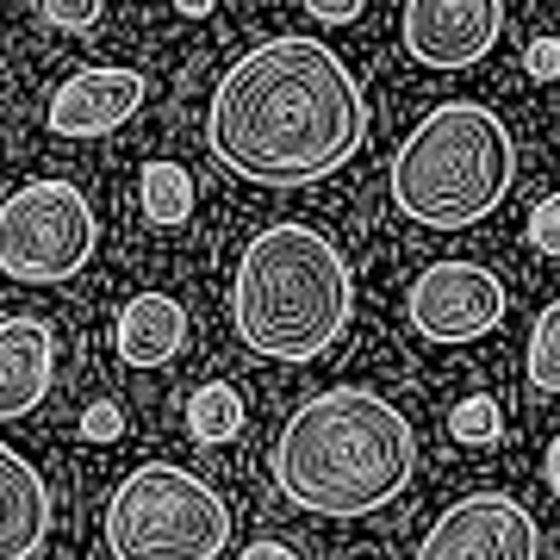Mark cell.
I'll list each match as a JSON object with an SVG mask.
<instances>
[{
    "label": "cell",
    "mask_w": 560,
    "mask_h": 560,
    "mask_svg": "<svg viewBox=\"0 0 560 560\" xmlns=\"http://www.w3.org/2000/svg\"><path fill=\"white\" fill-rule=\"evenodd\" d=\"M206 143L237 180L305 187L368 143V101L349 62L318 38H268L212 88Z\"/></svg>",
    "instance_id": "cell-1"
},
{
    "label": "cell",
    "mask_w": 560,
    "mask_h": 560,
    "mask_svg": "<svg viewBox=\"0 0 560 560\" xmlns=\"http://www.w3.org/2000/svg\"><path fill=\"white\" fill-rule=\"evenodd\" d=\"M418 474V430L368 386H330L305 399L275 436V486L312 517H374Z\"/></svg>",
    "instance_id": "cell-2"
},
{
    "label": "cell",
    "mask_w": 560,
    "mask_h": 560,
    "mask_svg": "<svg viewBox=\"0 0 560 560\" xmlns=\"http://www.w3.org/2000/svg\"><path fill=\"white\" fill-rule=\"evenodd\" d=\"M355 318V275L318 224H268L231 280V324L249 355L318 361Z\"/></svg>",
    "instance_id": "cell-3"
},
{
    "label": "cell",
    "mask_w": 560,
    "mask_h": 560,
    "mask_svg": "<svg viewBox=\"0 0 560 560\" xmlns=\"http://www.w3.org/2000/svg\"><path fill=\"white\" fill-rule=\"evenodd\" d=\"M517 180L511 125L480 101H436L393 156V200L423 231H467L492 219Z\"/></svg>",
    "instance_id": "cell-4"
},
{
    "label": "cell",
    "mask_w": 560,
    "mask_h": 560,
    "mask_svg": "<svg viewBox=\"0 0 560 560\" xmlns=\"http://www.w3.org/2000/svg\"><path fill=\"white\" fill-rule=\"evenodd\" d=\"M101 529L113 560H219L231 548V504L194 467L143 460L113 486Z\"/></svg>",
    "instance_id": "cell-5"
},
{
    "label": "cell",
    "mask_w": 560,
    "mask_h": 560,
    "mask_svg": "<svg viewBox=\"0 0 560 560\" xmlns=\"http://www.w3.org/2000/svg\"><path fill=\"white\" fill-rule=\"evenodd\" d=\"M101 243L94 206L69 180H25L0 200V275L25 287H57L81 275Z\"/></svg>",
    "instance_id": "cell-6"
},
{
    "label": "cell",
    "mask_w": 560,
    "mask_h": 560,
    "mask_svg": "<svg viewBox=\"0 0 560 560\" xmlns=\"http://www.w3.org/2000/svg\"><path fill=\"white\" fill-rule=\"evenodd\" d=\"M504 280L480 261H430L411 293H405V312H411V330L423 342H480L504 324Z\"/></svg>",
    "instance_id": "cell-7"
},
{
    "label": "cell",
    "mask_w": 560,
    "mask_h": 560,
    "mask_svg": "<svg viewBox=\"0 0 560 560\" xmlns=\"http://www.w3.org/2000/svg\"><path fill=\"white\" fill-rule=\"evenodd\" d=\"M418 560H541V529L511 492H474L423 529Z\"/></svg>",
    "instance_id": "cell-8"
},
{
    "label": "cell",
    "mask_w": 560,
    "mask_h": 560,
    "mask_svg": "<svg viewBox=\"0 0 560 560\" xmlns=\"http://www.w3.org/2000/svg\"><path fill=\"white\" fill-rule=\"evenodd\" d=\"M399 32L423 69H474L504 32V0H405Z\"/></svg>",
    "instance_id": "cell-9"
},
{
    "label": "cell",
    "mask_w": 560,
    "mask_h": 560,
    "mask_svg": "<svg viewBox=\"0 0 560 560\" xmlns=\"http://www.w3.org/2000/svg\"><path fill=\"white\" fill-rule=\"evenodd\" d=\"M150 101V81L138 69H119V62H94V69H75L50 94V131L57 138H106L119 131L125 119H138V106Z\"/></svg>",
    "instance_id": "cell-10"
},
{
    "label": "cell",
    "mask_w": 560,
    "mask_h": 560,
    "mask_svg": "<svg viewBox=\"0 0 560 560\" xmlns=\"http://www.w3.org/2000/svg\"><path fill=\"white\" fill-rule=\"evenodd\" d=\"M57 386V330L44 318H0V423L38 411Z\"/></svg>",
    "instance_id": "cell-11"
},
{
    "label": "cell",
    "mask_w": 560,
    "mask_h": 560,
    "mask_svg": "<svg viewBox=\"0 0 560 560\" xmlns=\"http://www.w3.org/2000/svg\"><path fill=\"white\" fill-rule=\"evenodd\" d=\"M50 541V486L20 448L0 442V560H38Z\"/></svg>",
    "instance_id": "cell-12"
},
{
    "label": "cell",
    "mask_w": 560,
    "mask_h": 560,
    "mask_svg": "<svg viewBox=\"0 0 560 560\" xmlns=\"http://www.w3.org/2000/svg\"><path fill=\"white\" fill-rule=\"evenodd\" d=\"M187 349V305L168 293H138L113 318V355L125 368H168Z\"/></svg>",
    "instance_id": "cell-13"
},
{
    "label": "cell",
    "mask_w": 560,
    "mask_h": 560,
    "mask_svg": "<svg viewBox=\"0 0 560 560\" xmlns=\"http://www.w3.org/2000/svg\"><path fill=\"white\" fill-rule=\"evenodd\" d=\"M187 436L200 442V448H224V442H237L243 436L237 386H224V381L194 386V399H187Z\"/></svg>",
    "instance_id": "cell-14"
},
{
    "label": "cell",
    "mask_w": 560,
    "mask_h": 560,
    "mask_svg": "<svg viewBox=\"0 0 560 560\" xmlns=\"http://www.w3.org/2000/svg\"><path fill=\"white\" fill-rule=\"evenodd\" d=\"M187 212H194V175L180 162H143V219L187 224Z\"/></svg>",
    "instance_id": "cell-15"
},
{
    "label": "cell",
    "mask_w": 560,
    "mask_h": 560,
    "mask_svg": "<svg viewBox=\"0 0 560 560\" xmlns=\"http://www.w3.org/2000/svg\"><path fill=\"white\" fill-rule=\"evenodd\" d=\"M523 374H529V386H536V393H555V399H560V300L541 305L536 324H529Z\"/></svg>",
    "instance_id": "cell-16"
},
{
    "label": "cell",
    "mask_w": 560,
    "mask_h": 560,
    "mask_svg": "<svg viewBox=\"0 0 560 560\" xmlns=\"http://www.w3.org/2000/svg\"><path fill=\"white\" fill-rule=\"evenodd\" d=\"M448 430H455L460 448H492V442L504 436L499 399H460V405H455V418H448Z\"/></svg>",
    "instance_id": "cell-17"
},
{
    "label": "cell",
    "mask_w": 560,
    "mask_h": 560,
    "mask_svg": "<svg viewBox=\"0 0 560 560\" xmlns=\"http://www.w3.org/2000/svg\"><path fill=\"white\" fill-rule=\"evenodd\" d=\"M101 0H44V20L57 25V32H94L101 25Z\"/></svg>",
    "instance_id": "cell-18"
},
{
    "label": "cell",
    "mask_w": 560,
    "mask_h": 560,
    "mask_svg": "<svg viewBox=\"0 0 560 560\" xmlns=\"http://www.w3.org/2000/svg\"><path fill=\"white\" fill-rule=\"evenodd\" d=\"M81 436H88V442H119L125 436L119 399H94V405H88V411H81Z\"/></svg>",
    "instance_id": "cell-19"
},
{
    "label": "cell",
    "mask_w": 560,
    "mask_h": 560,
    "mask_svg": "<svg viewBox=\"0 0 560 560\" xmlns=\"http://www.w3.org/2000/svg\"><path fill=\"white\" fill-rule=\"evenodd\" d=\"M529 243H536L541 256H560V194L536 200V212H529Z\"/></svg>",
    "instance_id": "cell-20"
},
{
    "label": "cell",
    "mask_w": 560,
    "mask_h": 560,
    "mask_svg": "<svg viewBox=\"0 0 560 560\" xmlns=\"http://www.w3.org/2000/svg\"><path fill=\"white\" fill-rule=\"evenodd\" d=\"M300 7L324 25H355L361 13H368V0H300Z\"/></svg>",
    "instance_id": "cell-21"
},
{
    "label": "cell",
    "mask_w": 560,
    "mask_h": 560,
    "mask_svg": "<svg viewBox=\"0 0 560 560\" xmlns=\"http://www.w3.org/2000/svg\"><path fill=\"white\" fill-rule=\"evenodd\" d=\"M523 69L536 81H555L560 75V38H536L529 50H523Z\"/></svg>",
    "instance_id": "cell-22"
},
{
    "label": "cell",
    "mask_w": 560,
    "mask_h": 560,
    "mask_svg": "<svg viewBox=\"0 0 560 560\" xmlns=\"http://www.w3.org/2000/svg\"><path fill=\"white\" fill-rule=\"evenodd\" d=\"M237 560H300V555H293L287 541H249V548H243Z\"/></svg>",
    "instance_id": "cell-23"
},
{
    "label": "cell",
    "mask_w": 560,
    "mask_h": 560,
    "mask_svg": "<svg viewBox=\"0 0 560 560\" xmlns=\"http://www.w3.org/2000/svg\"><path fill=\"white\" fill-rule=\"evenodd\" d=\"M541 474H548V492H555V504H560V436L548 442V460H541Z\"/></svg>",
    "instance_id": "cell-24"
},
{
    "label": "cell",
    "mask_w": 560,
    "mask_h": 560,
    "mask_svg": "<svg viewBox=\"0 0 560 560\" xmlns=\"http://www.w3.org/2000/svg\"><path fill=\"white\" fill-rule=\"evenodd\" d=\"M180 13H187V20H206V13H212V0H175Z\"/></svg>",
    "instance_id": "cell-25"
}]
</instances>
